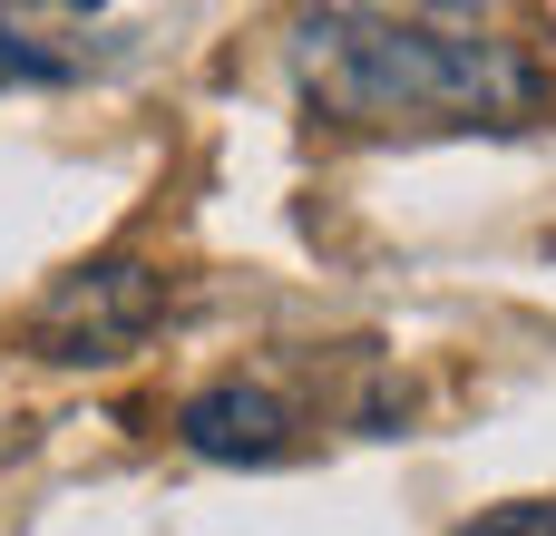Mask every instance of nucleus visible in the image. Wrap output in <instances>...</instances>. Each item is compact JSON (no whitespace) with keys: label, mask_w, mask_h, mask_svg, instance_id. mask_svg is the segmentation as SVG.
<instances>
[{"label":"nucleus","mask_w":556,"mask_h":536,"mask_svg":"<svg viewBox=\"0 0 556 536\" xmlns=\"http://www.w3.org/2000/svg\"><path fill=\"white\" fill-rule=\"evenodd\" d=\"M293 68L332 117H498L528 107L538 78L508 39H469L440 20H391V10H313L293 29Z\"/></svg>","instance_id":"1"},{"label":"nucleus","mask_w":556,"mask_h":536,"mask_svg":"<svg viewBox=\"0 0 556 536\" xmlns=\"http://www.w3.org/2000/svg\"><path fill=\"white\" fill-rule=\"evenodd\" d=\"M156 312H166V283L147 264L108 254V264H78L29 312V352H49V361H117V352H137L156 332Z\"/></svg>","instance_id":"2"},{"label":"nucleus","mask_w":556,"mask_h":536,"mask_svg":"<svg viewBox=\"0 0 556 536\" xmlns=\"http://www.w3.org/2000/svg\"><path fill=\"white\" fill-rule=\"evenodd\" d=\"M176 430H186L195 459H274V449H283V400L254 391V381H215V391L186 400Z\"/></svg>","instance_id":"3"},{"label":"nucleus","mask_w":556,"mask_h":536,"mask_svg":"<svg viewBox=\"0 0 556 536\" xmlns=\"http://www.w3.org/2000/svg\"><path fill=\"white\" fill-rule=\"evenodd\" d=\"M10 78H68V68H59V49H39L29 29L0 20V88H10Z\"/></svg>","instance_id":"4"},{"label":"nucleus","mask_w":556,"mask_h":536,"mask_svg":"<svg viewBox=\"0 0 556 536\" xmlns=\"http://www.w3.org/2000/svg\"><path fill=\"white\" fill-rule=\"evenodd\" d=\"M469 536H556V498H518V508H489Z\"/></svg>","instance_id":"5"}]
</instances>
